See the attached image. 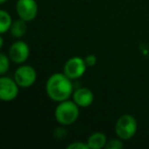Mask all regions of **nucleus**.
<instances>
[{
    "label": "nucleus",
    "mask_w": 149,
    "mask_h": 149,
    "mask_svg": "<svg viewBox=\"0 0 149 149\" xmlns=\"http://www.w3.org/2000/svg\"><path fill=\"white\" fill-rule=\"evenodd\" d=\"M13 79L22 88H29L33 86L37 79V72L31 65H22L17 68Z\"/></svg>",
    "instance_id": "5"
},
{
    "label": "nucleus",
    "mask_w": 149,
    "mask_h": 149,
    "mask_svg": "<svg viewBox=\"0 0 149 149\" xmlns=\"http://www.w3.org/2000/svg\"><path fill=\"white\" fill-rule=\"evenodd\" d=\"M2 46H3V37L1 36L0 37V48H2Z\"/></svg>",
    "instance_id": "17"
},
{
    "label": "nucleus",
    "mask_w": 149,
    "mask_h": 149,
    "mask_svg": "<svg viewBox=\"0 0 149 149\" xmlns=\"http://www.w3.org/2000/svg\"><path fill=\"white\" fill-rule=\"evenodd\" d=\"M106 136L101 132H95L90 135L87 140V144L89 145V148L92 149H101L105 147L106 145Z\"/></svg>",
    "instance_id": "10"
},
{
    "label": "nucleus",
    "mask_w": 149,
    "mask_h": 149,
    "mask_svg": "<svg viewBox=\"0 0 149 149\" xmlns=\"http://www.w3.org/2000/svg\"><path fill=\"white\" fill-rule=\"evenodd\" d=\"M19 87L15 79L8 77L0 78V98L2 101H11L19 95Z\"/></svg>",
    "instance_id": "7"
},
{
    "label": "nucleus",
    "mask_w": 149,
    "mask_h": 149,
    "mask_svg": "<svg viewBox=\"0 0 149 149\" xmlns=\"http://www.w3.org/2000/svg\"><path fill=\"white\" fill-rule=\"evenodd\" d=\"M17 13L19 19L25 22H32L38 13V5L36 0H17Z\"/></svg>",
    "instance_id": "6"
},
{
    "label": "nucleus",
    "mask_w": 149,
    "mask_h": 149,
    "mask_svg": "<svg viewBox=\"0 0 149 149\" xmlns=\"http://www.w3.org/2000/svg\"><path fill=\"white\" fill-rule=\"evenodd\" d=\"M80 106L72 100H64V101L59 102L55 108L54 111V116L55 120L63 126H68V125L74 124L78 120L80 114L79 110Z\"/></svg>",
    "instance_id": "2"
},
{
    "label": "nucleus",
    "mask_w": 149,
    "mask_h": 149,
    "mask_svg": "<svg viewBox=\"0 0 149 149\" xmlns=\"http://www.w3.org/2000/svg\"><path fill=\"white\" fill-rule=\"evenodd\" d=\"M13 25V19L7 11L0 10V33L4 34L8 30H10V27Z\"/></svg>",
    "instance_id": "12"
},
{
    "label": "nucleus",
    "mask_w": 149,
    "mask_h": 149,
    "mask_svg": "<svg viewBox=\"0 0 149 149\" xmlns=\"http://www.w3.org/2000/svg\"><path fill=\"white\" fill-rule=\"evenodd\" d=\"M9 56H7L6 54L1 53L0 54V74H4L5 72L8 70L9 68Z\"/></svg>",
    "instance_id": "13"
},
{
    "label": "nucleus",
    "mask_w": 149,
    "mask_h": 149,
    "mask_svg": "<svg viewBox=\"0 0 149 149\" xmlns=\"http://www.w3.org/2000/svg\"><path fill=\"white\" fill-rule=\"evenodd\" d=\"M86 68L87 64L85 59L79 56H74L65 62L63 66V72L70 80H77L85 74Z\"/></svg>",
    "instance_id": "4"
},
{
    "label": "nucleus",
    "mask_w": 149,
    "mask_h": 149,
    "mask_svg": "<svg viewBox=\"0 0 149 149\" xmlns=\"http://www.w3.org/2000/svg\"><path fill=\"white\" fill-rule=\"evenodd\" d=\"M46 93L55 102L68 100L74 93L72 81L64 72L53 74L46 82Z\"/></svg>",
    "instance_id": "1"
},
{
    "label": "nucleus",
    "mask_w": 149,
    "mask_h": 149,
    "mask_svg": "<svg viewBox=\"0 0 149 149\" xmlns=\"http://www.w3.org/2000/svg\"><path fill=\"white\" fill-rule=\"evenodd\" d=\"M72 100L80 107H88L93 103L94 95L88 88H80L72 93Z\"/></svg>",
    "instance_id": "9"
},
{
    "label": "nucleus",
    "mask_w": 149,
    "mask_h": 149,
    "mask_svg": "<svg viewBox=\"0 0 149 149\" xmlns=\"http://www.w3.org/2000/svg\"><path fill=\"white\" fill-rule=\"evenodd\" d=\"M6 2V0H0V3H1V4H3V3H5Z\"/></svg>",
    "instance_id": "18"
},
{
    "label": "nucleus",
    "mask_w": 149,
    "mask_h": 149,
    "mask_svg": "<svg viewBox=\"0 0 149 149\" xmlns=\"http://www.w3.org/2000/svg\"><path fill=\"white\" fill-rule=\"evenodd\" d=\"M68 149H89V145L87 143H83V142H74V143H70L68 147Z\"/></svg>",
    "instance_id": "15"
},
{
    "label": "nucleus",
    "mask_w": 149,
    "mask_h": 149,
    "mask_svg": "<svg viewBox=\"0 0 149 149\" xmlns=\"http://www.w3.org/2000/svg\"><path fill=\"white\" fill-rule=\"evenodd\" d=\"M138 129L137 120L131 114H123L116 124V133L122 140H129L135 136Z\"/></svg>",
    "instance_id": "3"
},
{
    "label": "nucleus",
    "mask_w": 149,
    "mask_h": 149,
    "mask_svg": "<svg viewBox=\"0 0 149 149\" xmlns=\"http://www.w3.org/2000/svg\"><path fill=\"white\" fill-rule=\"evenodd\" d=\"M30 55V48L24 41H17L10 46L8 56L15 63H23Z\"/></svg>",
    "instance_id": "8"
},
{
    "label": "nucleus",
    "mask_w": 149,
    "mask_h": 149,
    "mask_svg": "<svg viewBox=\"0 0 149 149\" xmlns=\"http://www.w3.org/2000/svg\"><path fill=\"white\" fill-rule=\"evenodd\" d=\"M84 59H85V62H86V64H87V66H89V68L94 66L96 64V62H97V57H96L94 54H89V55L86 56Z\"/></svg>",
    "instance_id": "16"
},
{
    "label": "nucleus",
    "mask_w": 149,
    "mask_h": 149,
    "mask_svg": "<svg viewBox=\"0 0 149 149\" xmlns=\"http://www.w3.org/2000/svg\"><path fill=\"white\" fill-rule=\"evenodd\" d=\"M27 32V26L24 19H19L17 21L13 22V25L10 27V34L15 38H22Z\"/></svg>",
    "instance_id": "11"
},
{
    "label": "nucleus",
    "mask_w": 149,
    "mask_h": 149,
    "mask_svg": "<svg viewBox=\"0 0 149 149\" xmlns=\"http://www.w3.org/2000/svg\"><path fill=\"white\" fill-rule=\"evenodd\" d=\"M105 147L107 149H120L124 147V143L122 142V139H112L106 143Z\"/></svg>",
    "instance_id": "14"
}]
</instances>
